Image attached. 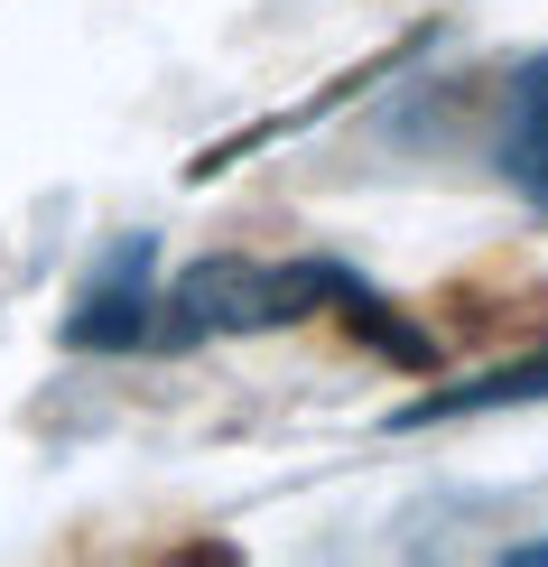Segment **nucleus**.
Returning <instances> with one entry per match:
<instances>
[{"label":"nucleus","instance_id":"3","mask_svg":"<svg viewBox=\"0 0 548 567\" xmlns=\"http://www.w3.org/2000/svg\"><path fill=\"white\" fill-rule=\"evenodd\" d=\"M493 158H503V186L520 205L548 215V56H530L503 93V131H493Z\"/></svg>","mask_w":548,"mask_h":567},{"label":"nucleus","instance_id":"1","mask_svg":"<svg viewBox=\"0 0 548 567\" xmlns=\"http://www.w3.org/2000/svg\"><path fill=\"white\" fill-rule=\"evenodd\" d=\"M317 307H344L363 336H381L400 353V363H427V336L391 317V298L372 289V279H353L344 261H242V251H224V261H196L168 289V317H158V344H205V336H270V326H298L317 317Z\"/></svg>","mask_w":548,"mask_h":567},{"label":"nucleus","instance_id":"4","mask_svg":"<svg viewBox=\"0 0 548 567\" xmlns=\"http://www.w3.org/2000/svg\"><path fill=\"white\" fill-rule=\"evenodd\" d=\"M530 400H548V353L539 363H503L484 372V382H456V391H427L400 410V429H437V419H484V410H530Z\"/></svg>","mask_w":548,"mask_h":567},{"label":"nucleus","instance_id":"2","mask_svg":"<svg viewBox=\"0 0 548 567\" xmlns=\"http://www.w3.org/2000/svg\"><path fill=\"white\" fill-rule=\"evenodd\" d=\"M158 307H168V298H149V243H131L122 261H112V270L84 289V307L65 317V344H75V353H131V344H158Z\"/></svg>","mask_w":548,"mask_h":567}]
</instances>
